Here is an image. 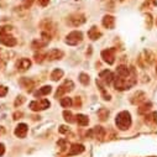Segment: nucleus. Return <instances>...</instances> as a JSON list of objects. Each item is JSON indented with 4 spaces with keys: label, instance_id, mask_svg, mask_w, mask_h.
<instances>
[{
    "label": "nucleus",
    "instance_id": "1",
    "mask_svg": "<svg viewBox=\"0 0 157 157\" xmlns=\"http://www.w3.org/2000/svg\"><path fill=\"white\" fill-rule=\"evenodd\" d=\"M114 86L116 89L119 90H126V89H130L135 83H136V72L135 69L132 68L131 73L129 75H125V77H116L114 78Z\"/></svg>",
    "mask_w": 157,
    "mask_h": 157
},
{
    "label": "nucleus",
    "instance_id": "2",
    "mask_svg": "<svg viewBox=\"0 0 157 157\" xmlns=\"http://www.w3.org/2000/svg\"><path fill=\"white\" fill-rule=\"evenodd\" d=\"M116 126L119 128L120 130H128L131 125V116H130V113L128 111H121L117 114L116 116Z\"/></svg>",
    "mask_w": 157,
    "mask_h": 157
},
{
    "label": "nucleus",
    "instance_id": "3",
    "mask_svg": "<svg viewBox=\"0 0 157 157\" xmlns=\"http://www.w3.org/2000/svg\"><path fill=\"white\" fill-rule=\"evenodd\" d=\"M82 40H83V33H82L81 31H72V32L67 36L66 42H67L68 45H71V46H75V45H78V44H81Z\"/></svg>",
    "mask_w": 157,
    "mask_h": 157
},
{
    "label": "nucleus",
    "instance_id": "4",
    "mask_svg": "<svg viewBox=\"0 0 157 157\" xmlns=\"http://www.w3.org/2000/svg\"><path fill=\"white\" fill-rule=\"evenodd\" d=\"M50 106V101L47 99H42V100H35L30 103V109L33 111H40V110H45Z\"/></svg>",
    "mask_w": 157,
    "mask_h": 157
},
{
    "label": "nucleus",
    "instance_id": "5",
    "mask_svg": "<svg viewBox=\"0 0 157 157\" xmlns=\"http://www.w3.org/2000/svg\"><path fill=\"white\" fill-rule=\"evenodd\" d=\"M73 88H74V84H73V82L72 81H66L58 89H57V92H56V98L58 99V98H61L63 94H66V93H69L71 90H73Z\"/></svg>",
    "mask_w": 157,
    "mask_h": 157
},
{
    "label": "nucleus",
    "instance_id": "6",
    "mask_svg": "<svg viewBox=\"0 0 157 157\" xmlns=\"http://www.w3.org/2000/svg\"><path fill=\"white\" fill-rule=\"evenodd\" d=\"M0 42L3 45L8 46V47H14L17 42H16V38L10 36L9 33H0Z\"/></svg>",
    "mask_w": 157,
    "mask_h": 157
},
{
    "label": "nucleus",
    "instance_id": "7",
    "mask_svg": "<svg viewBox=\"0 0 157 157\" xmlns=\"http://www.w3.org/2000/svg\"><path fill=\"white\" fill-rule=\"evenodd\" d=\"M99 81L104 84V86H109L113 81H114V74L110 72V71H103V72H100V74H99Z\"/></svg>",
    "mask_w": 157,
    "mask_h": 157
},
{
    "label": "nucleus",
    "instance_id": "8",
    "mask_svg": "<svg viewBox=\"0 0 157 157\" xmlns=\"http://www.w3.org/2000/svg\"><path fill=\"white\" fill-rule=\"evenodd\" d=\"M101 58L108 63V64H113L115 62V50L114 48H108L104 50L101 52Z\"/></svg>",
    "mask_w": 157,
    "mask_h": 157
},
{
    "label": "nucleus",
    "instance_id": "9",
    "mask_svg": "<svg viewBox=\"0 0 157 157\" xmlns=\"http://www.w3.org/2000/svg\"><path fill=\"white\" fill-rule=\"evenodd\" d=\"M84 22H86V17H84L83 15H81V14H75V15H72V16L69 17V24H71L72 26H74V27L81 26V25H83Z\"/></svg>",
    "mask_w": 157,
    "mask_h": 157
},
{
    "label": "nucleus",
    "instance_id": "10",
    "mask_svg": "<svg viewBox=\"0 0 157 157\" xmlns=\"http://www.w3.org/2000/svg\"><path fill=\"white\" fill-rule=\"evenodd\" d=\"M63 57V52L61 50H57V48H53L51 50L47 55H46V58L48 61H56V59H61Z\"/></svg>",
    "mask_w": 157,
    "mask_h": 157
},
{
    "label": "nucleus",
    "instance_id": "11",
    "mask_svg": "<svg viewBox=\"0 0 157 157\" xmlns=\"http://www.w3.org/2000/svg\"><path fill=\"white\" fill-rule=\"evenodd\" d=\"M27 131H29V128H27L26 124H19L17 128L15 129V135L17 137H20V139H24L26 136Z\"/></svg>",
    "mask_w": 157,
    "mask_h": 157
},
{
    "label": "nucleus",
    "instance_id": "12",
    "mask_svg": "<svg viewBox=\"0 0 157 157\" xmlns=\"http://www.w3.org/2000/svg\"><path fill=\"white\" fill-rule=\"evenodd\" d=\"M16 67H17V69L21 71V72L27 71V69L31 67V61L27 59V58H21V59H19V62L16 63Z\"/></svg>",
    "mask_w": 157,
    "mask_h": 157
},
{
    "label": "nucleus",
    "instance_id": "13",
    "mask_svg": "<svg viewBox=\"0 0 157 157\" xmlns=\"http://www.w3.org/2000/svg\"><path fill=\"white\" fill-rule=\"evenodd\" d=\"M105 134V130L101 126H95L92 130H89V132L87 134L88 136H93V137H103Z\"/></svg>",
    "mask_w": 157,
    "mask_h": 157
},
{
    "label": "nucleus",
    "instance_id": "14",
    "mask_svg": "<svg viewBox=\"0 0 157 157\" xmlns=\"http://www.w3.org/2000/svg\"><path fill=\"white\" fill-rule=\"evenodd\" d=\"M103 26L106 27V29H109V30L114 29V26H115V19L113 16H110V15L104 16V19H103Z\"/></svg>",
    "mask_w": 157,
    "mask_h": 157
},
{
    "label": "nucleus",
    "instance_id": "15",
    "mask_svg": "<svg viewBox=\"0 0 157 157\" xmlns=\"http://www.w3.org/2000/svg\"><path fill=\"white\" fill-rule=\"evenodd\" d=\"M145 121H146V124H148V125H151V126L157 125V113L153 111V113H151L150 115H146Z\"/></svg>",
    "mask_w": 157,
    "mask_h": 157
},
{
    "label": "nucleus",
    "instance_id": "16",
    "mask_svg": "<svg viewBox=\"0 0 157 157\" xmlns=\"http://www.w3.org/2000/svg\"><path fill=\"white\" fill-rule=\"evenodd\" d=\"M75 123H78V125H81V126H87L89 123V119H88V116L83 114H78L75 116Z\"/></svg>",
    "mask_w": 157,
    "mask_h": 157
},
{
    "label": "nucleus",
    "instance_id": "17",
    "mask_svg": "<svg viewBox=\"0 0 157 157\" xmlns=\"http://www.w3.org/2000/svg\"><path fill=\"white\" fill-rule=\"evenodd\" d=\"M84 151V146L83 145H73L71 147V150L68 151V155L69 156H74V155H78V153H82Z\"/></svg>",
    "mask_w": 157,
    "mask_h": 157
},
{
    "label": "nucleus",
    "instance_id": "18",
    "mask_svg": "<svg viewBox=\"0 0 157 157\" xmlns=\"http://www.w3.org/2000/svg\"><path fill=\"white\" fill-rule=\"evenodd\" d=\"M20 84L22 88L27 89V90H31L32 87H33V82L31 79H29V78H21L20 79Z\"/></svg>",
    "mask_w": 157,
    "mask_h": 157
},
{
    "label": "nucleus",
    "instance_id": "19",
    "mask_svg": "<svg viewBox=\"0 0 157 157\" xmlns=\"http://www.w3.org/2000/svg\"><path fill=\"white\" fill-rule=\"evenodd\" d=\"M51 90H52V88L50 87V86H45V87H42V88H40L36 93H35V97H42V95H47V94H50L51 93Z\"/></svg>",
    "mask_w": 157,
    "mask_h": 157
},
{
    "label": "nucleus",
    "instance_id": "20",
    "mask_svg": "<svg viewBox=\"0 0 157 157\" xmlns=\"http://www.w3.org/2000/svg\"><path fill=\"white\" fill-rule=\"evenodd\" d=\"M88 36H89V38H92V40H98V38L101 36V33L98 31V29H97L95 26H93V27L88 31Z\"/></svg>",
    "mask_w": 157,
    "mask_h": 157
},
{
    "label": "nucleus",
    "instance_id": "21",
    "mask_svg": "<svg viewBox=\"0 0 157 157\" xmlns=\"http://www.w3.org/2000/svg\"><path fill=\"white\" fill-rule=\"evenodd\" d=\"M63 77V71L62 69H55L51 74V79L52 81H58Z\"/></svg>",
    "mask_w": 157,
    "mask_h": 157
},
{
    "label": "nucleus",
    "instance_id": "22",
    "mask_svg": "<svg viewBox=\"0 0 157 157\" xmlns=\"http://www.w3.org/2000/svg\"><path fill=\"white\" fill-rule=\"evenodd\" d=\"M151 106H152L151 103H145L144 105H141V106L139 108V114H145V113H147V111L151 109Z\"/></svg>",
    "mask_w": 157,
    "mask_h": 157
},
{
    "label": "nucleus",
    "instance_id": "23",
    "mask_svg": "<svg viewBox=\"0 0 157 157\" xmlns=\"http://www.w3.org/2000/svg\"><path fill=\"white\" fill-rule=\"evenodd\" d=\"M63 116H64V120L66 121H68V123H74L75 121V119H73V115H72V113L71 111H63Z\"/></svg>",
    "mask_w": 157,
    "mask_h": 157
},
{
    "label": "nucleus",
    "instance_id": "24",
    "mask_svg": "<svg viewBox=\"0 0 157 157\" xmlns=\"http://www.w3.org/2000/svg\"><path fill=\"white\" fill-rule=\"evenodd\" d=\"M98 115H99V117H100V120H106V117H108V115H109V111H108L106 109H100V110L98 111Z\"/></svg>",
    "mask_w": 157,
    "mask_h": 157
},
{
    "label": "nucleus",
    "instance_id": "25",
    "mask_svg": "<svg viewBox=\"0 0 157 157\" xmlns=\"http://www.w3.org/2000/svg\"><path fill=\"white\" fill-rule=\"evenodd\" d=\"M61 105L63 108H69L72 105V99L71 98H62L61 99Z\"/></svg>",
    "mask_w": 157,
    "mask_h": 157
},
{
    "label": "nucleus",
    "instance_id": "26",
    "mask_svg": "<svg viewBox=\"0 0 157 157\" xmlns=\"http://www.w3.org/2000/svg\"><path fill=\"white\" fill-rule=\"evenodd\" d=\"M79 81L84 84V86H87L88 83H89V77L87 75V74H84V73H82L81 75H79Z\"/></svg>",
    "mask_w": 157,
    "mask_h": 157
},
{
    "label": "nucleus",
    "instance_id": "27",
    "mask_svg": "<svg viewBox=\"0 0 157 157\" xmlns=\"http://www.w3.org/2000/svg\"><path fill=\"white\" fill-rule=\"evenodd\" d=\"M8 94V88L4 86H0V97H5Z\"/></svg>",
    "mask_w": 157,
    "mask_h": 157
},
{
    "label": "nucleus",
    "instance_id": "28",
    "mask_svg": "<svg viewBox=\"0 0 157 157\" xmlns=\"http://www.w3.org/2000/svg\"><path fill=\"white\" fill-rule=\"evenodd\" d=\"M24 2V8H26V9H29L31 5H32V3H33V0H22Z\"/></svg>",
    "mask_w": 157,
    "mask_h": 157
},
{
    "label": "nucleus",
    "instance_id": "29",
    "mask_svg": "<svg viewBox=\"0 0 157 157\" xmlns=\"http://www.w3.org/2000/svg\"><path fill=\"white\" fill-rule=\"evenodd\" d=\"M24 101H25V98H24V97H17V99L15 100V106H17V105H21Z\"/></svg>",
    "mask_w": 157,
    "mask_h": 157
},
{
    "label": "nucleus",
    "instance_id": "30",
    "mask_svg": "<svg viewBox=\"0 0 157 157\" xmlns=\"http://www.w3.org/2000/svg\"><path fill=\"white\" fill-rule=\"evenodd\" d=\"M37 2H38V4H40L41 6H46V5H48L50 0H37Z\"/></svg>",
    "mask_w": 157,
    "mask_h": 157
},
{
    "label": "nucleus",
    "instance_id": "31",
    "mask_svg": "<svg viewBox=\"0 0 157 157\" xmlns=\"http://www.w3.org/2000/svg\"><path fill=\"white\" fill-rule=\"evenodd\" d=\"M59 132H61V134L68 132V128H67V126H61V128H59Z\"/></svg>",
    "mask_w": 157,
    "mask_h": 157
},
{
    "label": "nucleus",
    "instance_id": "32",
    "mask_svg": "<svg viewBox=\"0 0 157 157\" xmlns=\"http://www.w3.org/2000/svg\"><path fill=\"white\" fill-rule=\"evenodd\" d=\"M4 152H5V147H4V145H3V144H0V156H3V155H4Z\"/></svg>",
    "mask_w": 157,
    "mask_h": 157
},
{
    "label": "nucleus",
    "instance_id": "33",
    "mask_svg": "<svg viewBox=\"0 0 157 157\" xmlns=\"http://www.w3.org/2000/svg\"><path fill=\"white\" fill-rule=\"evenodd\" d=\"M35 57H36V62H42V57H44L42 55H36Z\"/></svg>",
    "mask_w": 157,
    "mask_h": 157
},
{
    "label": "nucleus",
    "instance_id": "34",
    "mask_svg": "<svg viewBox=\"0 0 157 157\" xmlns=\"http://www.w3.org/2000/svg\"><path fill=\"white\" fill-rule=\"evenodd\" d=\"M21 115H22L21 113H15V114H14V116H15V119H19V117H20Z\"/></svg>",
    "mask_w": 157,
    "mask_h": 157
},
{
    "label": "nucleus",
    "instance_id": "35",
    "mask_svg": "<svg viewBox=\"0 0 157 157\" xmlns=\"http://www.w3.org/2000/svg\"><path fill=\"white\" fill-rule=\"evenodd\" d=\"M156 25H157V20H156Z\"/></svg>",
    "mask_w": 157,
    "mask_h": 157
},
{
    "label": "nucleus",
    "instance_id": "36",
    "mask_svg": "<svg viewBox=\"0 0 157 157\" xmlns=\"http://www.w3.org/2000/svg\"><path fill=\"white\" fill-rule=\"evenodd\" d=\"M156 72H157V69H156Z\"/></svg>",
    "mask_w": 157,
    "mask_h": 157
}]
</instances>
